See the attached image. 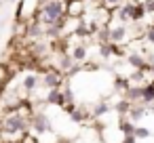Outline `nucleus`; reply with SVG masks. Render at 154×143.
Returning a JSON list of instances; mask_svg holds the SVG:
<instances>
[{"label":"nucleus","instance_id":"nucleus-14","mask_svg":"<svg viewBox=\"0 0 154 143\" xmlns=\"http://www.w3.org/2000/svg\"><path fill=\"white\" fill-rule=\"evenodd\" d=\"M143 38H146V40H148L150 44H154V28H152V25H150V28L146 30V36H143Z\"/></svg>","mask_w":154,"mask_h":143},{"label":"nucleus","instance_id":"nucleus-8","mask_svg":"<svg viewBox=\"0 0 154 143\" xmlns=\"http://www.w3.org/2000/svg\"><path fill=\"white\" fill-rule=\"evenodd\" d=\"M38 82H40V78H38L36 74H28V76L23 78V82H21V86H23V91H28V93H32V91H36V88H38Z\"/></svg>","mask_w":154,"mask_h":143},{"label":"nucleus","instance_id":"nucleus-5","mask_svg":"<svg viewBox=\"0 0 154 143\" xmlns=\"http://www.w3.org/2000/svg\"><path fill=\"white\" fill-rule=\"evenodd\" d=\"M30 128H32L36 135H42V133L51 130V120H49V118H47V114H42V112H32Z\"/></svg>","mask_w":154,"mask_h":143},{"label":"nucleus","instance_id":"nucleus-2","mask_svg":"<svg viewBox=\"0 0 154 143\" xmlns=\"http://www.w3.org/2000/svg\"><path fill=\"white\" fill-rule=\"evenodd\" d=\"M36 19L45 28L49 25H61L68 19V0H45L36 9Z\"/></svg>","mask_w":154,"mask_h":143},{"label":"nucleus","instance_id":"nucleus-15","mask_svg":"<svg viewBox=\"0 0 154 143\" xmlns=\"http://www.w3.org/2000/svg\"><path fill=\"white\" fill-rule=\"evenodd\" d=\"M148 72L152 74V78H154V59H150L148 61Z\"/></svg>","mask_w":154,"mask_h":143},{"label":"nucleus","instance_id":"nucleus-18","mask_svg":"<svg viewBox=\"0 0 154 143\" xmlns=\"http://www.w3.org/2000/svg\"><path fill=\"white\" fill-rule=\"evenodd\" d=\"M40 2H45V0H36V4H40Z\"/></svg>","mask_w":154,"mask_h":143},{"label":"nucleus","instance_id":"nucleus-7","mask_svg":"<svg viewBox=\"0 0 154 143\" xmlns=\"http://www.w3.org/2000/svg\"><path fill=\"white\" fill-rule=\"evenodd\" d=\"M47 103H51V105H66L63 88H51L49 95H47Z\"/></svg>","mask_w":154,"mask_h":143},{"label":"nucleus","instance_id":"nucleus-16","mask_svg":"<svg viewBox=\"0 0 154 143\" xmlns=\"http://www.w3.org/2000/svg\"><path fill=\"white\" fill-rule=\"evenodd\" d=\"M2 93H5V78L0 76V97H2Z\"/></svg>","mask_w":154,"mask_h":143},{"label":"nucleus","instance_id":"nucleus-11","mask_svg":"<svg viewBox=\"0 0 154 143\" xmlns=\"http://www.w3.org/2000/svg\"><path fill=\"white\" fill-rule=\"evenodd\" d=\"M108 109H110V105H108L106 101H99V103H97V105L93 107V116L97 118V116H101V114H106Z\"/></svg>","mask_w":154,"mask_h":143},{"label":"nucleus","instance_id":"nucleus-13","mask_svg":"<svg viewBox=\"0 0 154 143\" xmlns=\"http://www.w3.org/2000/svg\"><path fill=\"white\" fill-rule=\"evenodd\" d=\"M141 4H143L146 13H152L154 15V0H141Z\"/></svg>","mask_w":154,"mask_h":143},{"label":"nucleus","instance_id":"nucleus-20","mask_svg":"<svg viewBox=\"0 0 154 143\" xmlns=\"http://www.w3.org/2000/svg\"><path fill=\"white\" fill-rule=\"evenodd\" d=\"M9 2H15V0H9Z\"/></svg>","mask_w":154,"mask_h":143},{"label":"nucleus","instance_id":"nucleus-3","mask_svg":"<svg viewBox=\"0 0 154 143\" xmlns=\"http://www.w3.org/2000/svg\"><path fill=\"white\" fill-rule=\"evenodd\" d=\"M108 36H110V42L112 44H125L127 40H129V28H127V23H114V25H110L108 28Z\"/></svg>","mask_w":154,"mask_h":143},{"label":"nucleus","instance_id":"nucleus-6","mask_svg":"<svg viewBox=\"0 0 154 143\" xmlns=\"http://www.w3.org/2000/svg\"><path fill=\"white\" fill-rule=\"evenodd\" d=\"M127 61H129V63H131V67H135L137 72H146V70H148V61H150V59H146L141 51H131V53L127 55Z\"/></svg>","mask_w":154,"mask_h":143},{"label":"nucleus","instance_id":"nucleus-4","mask_svg":"<svg viewBox=\"0 0 154 143\" xmlns=\"http://www.w3.org/2000/svg\"><path fill=\"white\" fill-rule=\"evenodd\" d=\"M63 80H66V74L61 70H47L42 74V86H47L49 91L51 88H61Z\"/></svg>","mask_w":154,"mask_h":143},{"label":"nucleus","instance_id":"nucleus-1","mask_svg":"<svg viewBox=\"0 0 154 143\" xmlns=\"http://www.w3.org/2000/svg\"><path fill=\"white\" fill-rule=\"evenodd\" d=\"M30 120H32V112L26 103L17 107H9L0 116V137H5V141L23 139L30 130Z\"/></svg>","mask_w":154,"mask_h":143},{"label":"nucleus","instance_id":"nucleus-17","mask_svg":"<svg viewBox=\"0 0 154 143\" xmlns=\"http://www.w3.org/2000/svg\"><path fill=\"white\" fill-rule=\"evenodd\" d=\"M2 143H21V139L19 141H2Z\"/></svg>","mask_w":154,"mask_h":143},{"label":"nucleus","instance_id":"nucleus-9","mask_svg":"<svg viewBox=\"0 0 154 143\" xmlns=\"http://www.w3.org/2000/svg\"><path fill=\"white\" fill-rule=\"evenodd\" d=\"M70 55H72V59H74L76 63H80V61H85V59H87V46H85V44H80V46H76Z\"/></svg>","mask_w":154,"mask_h":143},{"label":"nucleus","instance_id":"nucleus-19","mask_svg":"<svg viewBox=\"0 0 154 143\" xmlns=\"http://www.w3.org/2000/svg\"><path fill=\"white\" fill-rule=\"evenodd\" d=\"M152 28H154V19H152Z\"/></svg>","mask_w":154,"mask_h":143},{"label":"nucleus","instance_id":"nucleus-10","mask_svg":"<svg viewBox=\"0 0 154 143\" xmlns=\"http://www.w3.org/2000/svg\"><path fill=\"white\" fill-rule=\"evenodd\" d=\"M122 2H125V0H99V4H101V7H106L108 11H114V9H118Z\"/></svg>","mask_w":154,"mask_h":143},{"label":"nucleus","instance_id":"nucleus-12","mask_svg":"<svg viewBox=\"0 0 154 143\" xmlns=\"http://www.w3.org/2000/svg\"><path fill=\"white\" fill-rule=\"evenodd\" d=\"M133 137L135 139H146V137H150V130L143 128V126H135L133 128Z\"/></svg>","mask_w":154,"mask_h":143}]
</instances>
